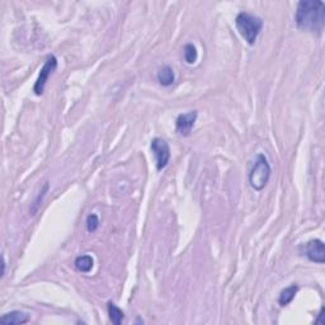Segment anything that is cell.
I'll return each mask as SVG.
<instances>
[{
  "instance_id": "8992f818",
  "label": "cell",
  "mask_w": 325,
  "mask_h": 325,
  "mask_svg": "<svg viewBox=\"0 0 325 325\" xmlns=\"http://www.w3.org/2000/svg\"><path fill=\"white\" fill-rule=\"evenodd\" d=\"M302 256L308 257L311 262L323 264L325 262V247L324 243L319 239L310 240L304 247H301Z\"/></svg>"
},
{
  "instance_id": "8fae6325",
  "label": "cell",
  "mask_w": 325,
  "mask_h": 325,
  "mask_svg": "<svg viewBox=\"0 0 325 325\" xmlns=\"http://www.w3.org/2000/svg\"><path fill=\"white\" fill-rule=\"evenodd\" d=\"M93 264H94V260L90 256H80L75 259V268L79 270V272H83V273H88L90 272L93 268Z\"/></svg>"
},
{
  "instance_id": "5b68a950",
  "label": "cell",
  "mask_w": 325,
  "mask_h": 325,
  "mask_svg": "<svg viewBox=\"0 0 325 325\" xmlns=\"http://www.w3.org/2000/svg\"><path fill=\"white\" fill-rule=\"evenodd\" d=\"M151 150H153V154L155 156L156 169H164L170 159V147L168 142L163 140V138L155 137L151 141Z\"/></svg>"
},
{
  "instance_id": "5bb4252c",
  "label": "cell",
  "mask_w": 325,
  "mask_h": 325,
  "mask_svg": "<svg viewBox=\"0 0 325 325\" xmlns=\"http://www.w3.org/2000/svg\"><path fill=\"white\" fill-rule=\"evenodd\" d=\"M99 226V219L98 216L95 215V213H92V215L88 216V219H86V229L89 233H94Z\"/></svg>"
},
{
  "instance_id": "277c9868",
  "label": "cell",
  "mask_w": 325,
  "mask_h": 325,
  "mask_svg": "<svg viewBox=\"0 0 325 325\" xmlns=\"http://www.w3.org/2000/svg\"><path fill=\"white\" fill-rule=\"evenodd\" d=\"M56 67H58V59L54 55H50L49 58L46 59V61H45V64H43L42 69L40 70V75H38L35 86H33V92H35L36 95L43 94L45 86H46V83L49 81L50 75L55 71Z\"/></svg>"
},
{
  "instance_id": "ba28073f",
  "label": "cell",
  "mask_w": 325,
  "mask_h": 325,
  "mask_svg": "<svg viewBox=\"0 0 325 325\" xmlns=\"http://www.w3.org/2000/svg\"><path fill=\"white\" fill-rule=\"evenodd\" d=\"M28 322H29L28 314L18 310L4 314L3 317L0 318V323H1V324H26V323Z\"/></svg>"
},
{
  "instance_id": "30bf717a",
  "label": "cell",
  "mask_w": 325,
  "mask_h": 325,
  "mask_svg": "<svg viewBox=\"0 0 325 325\" xmlns=\"http://www.w3.org/2000/svg\"><path fill=\"white\" fill-rule=\"evenodd\" d=\"M297 291H299V286L297 285H291L290 287L285 288L278 297L279 305L286 306L288 305L290 302H292V300H294L295 296H296Z\"/></svg>"
},
{
  "instance_id": "52a82bcc",
  "label": "cell",
  "mask_w": 325,
  "mask_h": 325,
  "mask_svg": "<svg viewBox=\"0 0 325 325\" xmlns=\"http://www.w3.org/2000/svg\"><path fill=\"white\" fill-rule=\"evenodd\" d=\"M197 117H198L197 111H192V112L179 115L176 120L177 131H178L182 136H190L191 132H192L193 127H195V124H196L197 121Z\"/></svg>"
},
{
  "instance_id": "7a4b0ae2",
  "label": "cell",
  "mask_w": 325,
  "mask_h": 325,
  "mask_svg": "<svg viewBox=\"0 0 325 325\" xmlns=\"http://www.w3.org/2000/svg\"><path fill=\"white\" fill-rule=\"evenodd\" d=\"M235 24L242 37L253 46L263 28V20L251 13L242 12L236 15Z\"/></svg>"
},
{
  "instance_id": "4fadbf2b",
  "label": "cell",
  "mask_w": 325,
  "mask_h": 325,
  "mask_svg": "<svg viewBox=\"0 0 325 325\" xmlns=\"http://www.w3.org/2000/svg\"><path fill=\"white\" fill-rule=\"evenodd\" d=\"M183 58L186 60V63L192 65L197 61L198 59V52H197V49L195 47V45L192 43H187L186 46L183 47Z\"/></svg>"
},
{
  "instance_id": "7c38bea8",
  "label": "cell",
  "mask_w": 325,
  "mask_h": 325,
  "mask_svg": "<svg viewBox=\"0 0 325 325\" xmlns=\"http://www.w3.org/2000/svg\"><path fill=\"white\" fill-rule=\"evenodd\" d=\"M107 309H108V315H110L111 322L116 325L121 324L125 318L124 311L118 308L117 305H115L113 302H108V304H107Z\"/></svg>"
},
{
  "instance_id": "6da1fadb",
  "label": "cell",
  "mask_w": 325,
  "mask_h": 325,
  "mask_svg": "<svg viewBox=\"0 0 325 325\" xmlns=\"http://www.w3.org/2000/svg\"><path fill=\"white\" fill-rule=\"evenodd\" d=\"M297 27L320 35L325 24V5L320 0H301L295 13Z\"/></svg>"
},
{
  "instance_id": "9a60e30c",
  "label": "cell",
  "mask_w": 325,
  "mask_h": 325,
  "mask_svg": "<svg viewBox=\"0 0 325 325\" xmlns=\"http://www.w3.org/2000/svg\"><path fill=\"white\" fill-rule=\"evenodd\" d=\"M47 190H49V183L45 184V187H43V190H42V195H40V196H38L37 201H36L35 204H33V207H32V210H31L32 215H35L36 211L38 210V207H40V201H42V197H45V195H46Z\"/></svg>"
},
{
  "instance_id": "9c48e42d",
  "label": "cell",
  "mask_w": 325,
  "mask_h": 325,
  "mask_svg": "<svg viewBox=\"0 0 325 325\" xmlns=\"http://www.w3.org/2000/svg\"><path fill=\"white\" fill-rule=\"evenodd\" d=\"M156 78H158V81L163 86H170L174 83L176 76H174V71H173L172 67H170L169 65H164V66L160 67V70L158 71Z\"/></svg>"
},
{
  "instance_id": "3957f363",
  "label": "cell",
  "mask_w": 325,
  "mask_h": 325,
  "mask_svg": "<svg viewBox=\"0 0 325 325\" xmlns=\"http://www.w3.org/2000/svg\"><path fill=\"white\" fill-rule=\"evenodd\" d=\"M270 173H272V169H270L267 158L263 154H259L249 173V183L252 188L256 191H262L269 182Z\"/></svg>"
},
{
  "instance_id": "2e32d148",
  "label": "cell",
  "mask_w": 325,
  "mask_h": 325,
  "mask_svg": "<svg viewBox=\"0 0 325 325\" xmlns=\"http://www.w3.org/2000/svg\"><path fill=\"white\" fill-rule=\"evenodd\" d=\"M323 318H324V308L320 309V313H319V317H318V320H315V323L317 324H324V320H323Z\"/></svg>"
}]
</instances>
